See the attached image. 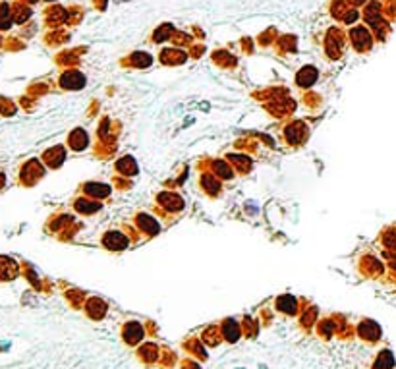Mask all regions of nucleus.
<instances>
[{"label": "nucleus", "mask_w": 396, "mask_h": 369, "mask_svg": "<svg viewBox=\"0 0 396 369\" xmlns=\"http://www.w3.org/2000/svg\"><path fill=\"white\" fill-rule=\"evenodd\" d=\"M104 242H106L112 249H122L124 246H126V240H124L122 236H109Z\"/></svg>", "instance_id": "obj_1"}, {"label": "nucleus", "mask_w": 396, "mask_h": 369, "mask_svg": "<svg viewBox=\"0 0 396 369\" xmlns=\"http://www.w3.org/2000/svg\"><path fill=\"white\" fill-rule=\"evenodd\" d=\"M394 363V360H392V356H390V352H383L381 354V360H379V363L375 365L377 369H381V367H390Z\"/></svg>", "instance_id": "obj_2"}, {"label": "nucleus", "mask_w": 396, "mask_h": 369, "mask_svg": "<svg viewBox=\"0 0 396 369\" xmlns=\"http://www.w3.org/2000/svg\"><path fill=\"white\" fill-rule=\"evenodd\" d=\"M387 246H388V248L396 249V234H394V236H388V238H387Z\"/></svg>", "instance_id": "obj_3"}, {"label": "nucleus", "mask_w": 396, "mask_h": 369, "mask_svg": "<svg viewBox=\"0 0 396 369\" xmlns=\"http://www.w3.org/2000/svg\"><path fill=\"white\" fill-rule=\"evenodd\" d=\"M352 2H357V4H359V2H364V0H352Z\"/></svg>", "instance_id": "obj_4"}]
</instances>
